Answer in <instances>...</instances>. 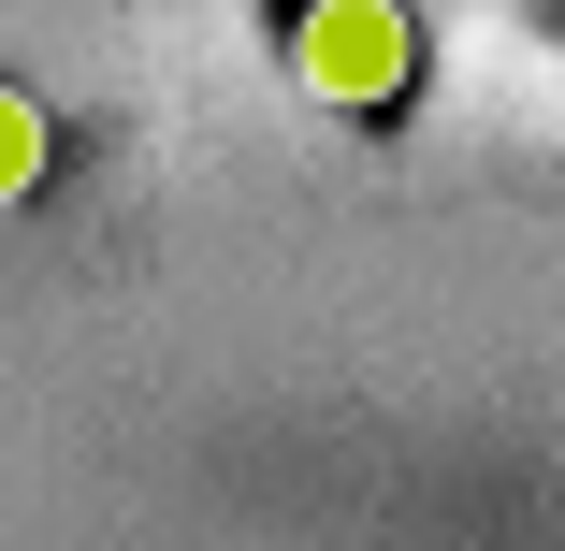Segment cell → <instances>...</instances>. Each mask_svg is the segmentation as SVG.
Listing matches in <instances>:
<instances>
[{
	"mask_svg": "<svg viewBox=\"0 0 565 551\" xmlns=\"http://www.w3.org/2000/svg\"><path fill=\"white\" fill-rule=\"evenodd\" d=\"M406 15H392V0H305V15H290V73H305V102H349V117H363V102H392L406 87Z\"/></svg>",
	"mask_w": 565,
	"mask_h": 551,
	"instance_id": "1",
	"label": "cell"
},
{
	"mask_svg": "<svg viewBox=\"0 0 565 551\" xmlns=\"http://www.w3.org/2000/svg\"><path fill=\"white\" fill-rule=\"evenodd\" d=\"M30 174H44V117H30V102H15V87H0V203H15Z\"/></svg>",
	"mask_w": 565,
	"mask_h": 551,
	"instance_id": "2",
	"label": "cell"
}]
</instances>
